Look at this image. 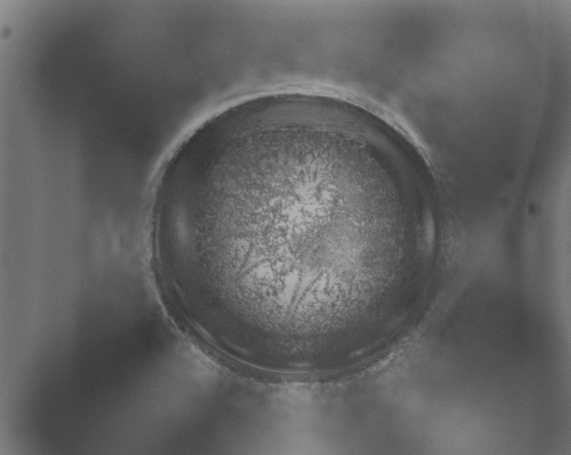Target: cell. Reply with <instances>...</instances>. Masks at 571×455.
Instances as JSON below:
<instances>
[{
  "mask_svg": "<svg viewBox=\"0 0 571 455\" xmlns=\"http://www.w3.org/2000/svg\"><path fill=\"white\" fill-rule=\"evenodd\" d=\"M406 227L398 182L364 144L325 123L288 120L183 165L164 235L213 318L312 342L362 314L367 260L402 246Z\"/></svg>",
  "mask_w": 571,
  "mask_h": 455,
  "instance_id": "6da1fadb",
  "label": "cell"
}]
</instances>
